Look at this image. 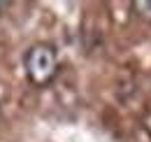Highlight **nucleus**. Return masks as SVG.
Instances as JSON below:
<instances>
[{"label":"nucleus","mask_w":151,"mask_h":142,"mask_svg":"<svg viewBox=\"0 0 151 142\" xmlns=\"http://www.w3.org/2000/svg\"><path fill=\"white\" fill-rule=\"evenodd\" d=\"M132 7H135V12H137L139 17L151 19V0H135Z\"/></svg>","instance_id":"f03ea898"},{"label":"nucleus","mask_w":151,"mask_h":142,"mask_svg":"<svg viewBox=\"0 0 151 142\" xmlns=\"http://www.w3.org/2000/svg\"><path fill=\"white\" fill-rule=\"evenodd\" d=\"M0 7H2V5H0Z\"/></svg>","instance_id":"7ed1b4c3"},{"label":"nucleus","mask_w":151,"mask_h":142,"mask_svg":"<svg viewBox=\"0 0 151 142\" xmlns=\"http://www.w3.org/2000/svg\"><path fill=\"white\" fill-rule=\"evenodd\" d=\"M23 65H26L28 79L35 86H44V84H49L54 79V75L58 70L56 49L51 44H35V47L28 49L26 58H23Z\"/></svg>","instance_id":"f257e3e1"}]
</instances>
